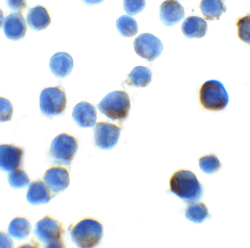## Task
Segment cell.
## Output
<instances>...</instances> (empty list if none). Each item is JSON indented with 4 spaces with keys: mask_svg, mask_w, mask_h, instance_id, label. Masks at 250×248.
<instances>
[{
    "mask_svg": "<svg viewBox=\"0 0 250 248\" xmlns=\"http://www.w3.org/2000/svg\"><path fill=\"white\" fill-rule=\"evenodd\" d=\"M170 191L186 202L198 201L203 194V188L191 171L180 170L171 176Z\"/></svg>",
    "mask_w": 250,
    "mask_h": 248,
    "instance_id": "cell-1",
    "label": "cell"
},
{
    "mask_svg": "<svg viewBox=\"0 0 250 248\" xmlns=\"http://www.w3.org/2000/svg\"><path fill=\"white\" fill-rule=\"evenodd\" d=\"M103 234L102 224L97 220L84 218L78 222L70 233L72 242L79 248H89L97 246Z\"/></svg>",
    "mask_w": 250,
    "mask_h": 248,
    "instance_id": "cell-2",
    "label": "cell"
},
{
    "mask_svg": "<svg viewBox=\"0 0 250 248\" xmlns=\"http://www.w3.org/2000/svg\"><path fill=\"white\" fill-rule=\"evenodd\" d=\"M98 108L108 118L122 122L128 116L130 109L129 95L124 91L110 92L99 102Z\"/></svg>",
    "mask_w": 250,
    "mask_h": 248,
    "instance_id": "cell-3",
    "label": "cell"
},
{
    "mask_svg": "<svg viewBox=\"0 0 250 248\" xmlns=\"http://www.w3.org/2000/svg\"><path fill=\"white\" fill-rule=\"evenodd\" d=\"M199 99L204 109L213 111L225 109L229 100L224 85L216 80H209L203 83L199 90Z\"/></svg>",
    "mask_w": 250,
    "mask_h": 248,
    "instance_id": "cell-4",
    "label": "cell"
},
{
    "mask_svg": "<svg viewBox=\"0 0 250 248\" xmlns=\"http://www.w3.org/2000/svg\"><path fill=\"white\" fill-rule=\"evenodd\" d=\"M78 147V142L74 136L65 133L60 134L52 141L49 156L54 164L69 167Z\"/></svg>",
    "mask_w": 250,
    "mask_h": 248,
    "instance_id": "cell-5",
    "label": "cell"
},
{
    "mask_svg": "<svg viewBox=\"0 0 250 248\" xmlns=\"http://www.w3.org/2000/svg\"><path fill=\"white\" fill-rule=\"evenodd\" d=\"M64 229L61 223L49 216L38 221L34 233L39 240L46 248H62V235Z\"/></svg>",
    "mask_w": 250,
    "mask_h": 248,
    "instance_id": "cell-6",
    "label": "cell"
},
{
    "mask_svg": "<svg viewBox=\"0 0 250 248\" xmlns=\"http://www.w3.org/2000/svg\"><path fill=\"white\" fill-rule=\"evenodd\" d=\"M66 103L65 91L61 86L46 88L41 93L40 109L46 116L62 114L65 111Z\"/></svg>",
    "mask_w": 250,
    "mask_h": 248,
    "instance_id": "cell-7",
    "label": "cell"
},
{
    "mask_svg": "<svg viewBox=\"0 0 250 248\" xmlns=\"http://www.w3.org/2000/svg\"><path fill=\"white\" fill-rule=\"evenodd\" d=\"M133 45L136 54L148 61L157 58L163 50L161 40L149 33L140 34L135 38Z\"/></svg>",
    "mask_w": 250,
    "mask_h": 248,
    "instance_id": "cell-8",
    "label": "cell"
},
{
    "mask_svg": "<svg viewBox=\"0 0 250 248\" xmlns=\"http://www.w3.org/2000/svg\"><path fill=\"white\" fill-rule=\"evenodd\" d=\"M121 128L116 124L105 121L98 122L94 128V141L98 148L110 150L117 144Z\"/></svg>",
    "mask_w": 250,
    "mask_h": 248,
    "instance_id": "cell-9",
    "label": "cell"
},
{
    "mask_svg": "<svg viewBox=\"0 0 250 248\" xmlns=\"http://www.w3.org/2000/svg\"><path fill=\"white\" fill-rule=\"evenodd\" d=\"M43 179L52 193L57 194L65 190L70 182L69 172L62 167H53L47 170Z\"/></svg>",
    "mask_w": 250,
    "mask_h": 248,
    "instance_id": "cell-10",
    "label": "cell"
},
{
    "mask_svg": "<svg viewBox=\"0 0 250 248\" xmlns=\"http://www.w3.org/2000/svg\"><path fill=\"white\" fill-rule=\"evenodd\" d=\"M27 27L25 19L20 12L10 13L5 19L3 30L6 37L18 40L24 37Z\"/></svg>",
    "mask_w": 250,
    "mask_h": 248,
    "instance_id": "cell-11",
    "label": "cell"
},
{
    "mask_svg": "<svg viewBox=\"0 0 250 248\" xmlns=\"http://www.w3.org/2000/svg\"><path fill=\"white\" fill-rule=\"evenodd\" d=\"M23 150L22 148L12 144H2L0 146V169L10 172L17 169L22 163Z\"/></svg>",
    "mask_w": 250,
    "mask_h": 248,
    "instance_id": "cell-12",
    "label": "cell"
},
{
    "mask_svg": "<svg viewBox=\"0 0 250 248\" xmlns=\"http://www.w3.org/2000/svg\"><path fill=\"white\" fill-rule=\"evenodd\" d=\"M160 19L166 26H171L179 23L185 17L184 7L174 0H166L160 6Z\"/></svg>",
    "mask_w": 250,
    "mask_h": 248,
    "instance_id": "cell-13",
    "label": "cell"
},
{
    "mask_svg": "<svg viewBox=\"0 0 250 248\" xmlns=\"http://www.w3.org/2000/svg\"><path fill=\"white\" fill-rule=\"evenodd\" d=\"M72 116L74 121L81 128H90L96 123L97 112L91 103L82 101L74 106Z\"/></svg>",
    "mask_w": 250,
    "mask_h": 248,
    "instance_id": "cell-14",
    "label": "cell"
},
{
    "mask_svg": "<svg viewBox=\"0 0 250 248\" xmlns=\"http://www.w3.org/2000/svg\"><path fill=\"white\" fill-rule=\"evenodd\" d=\"M73 67V60L68 53L59 52L50 58L49 68L52 74L57 77L62 78L69 75Z\"/></svg>",
    "mask_w": 250,
    "mask_h": 248,
    "instance_id": "cell-15",
    "label": "cell"
},
{
    "mask_svg": "<svg viewBox=\"0 0 250 248\" xmlns=\"http://www.w3.org/2000/svg\"><path fill=\"white\" fill-rule=\"evenodd\" d=\"M28 26L37 31L44 30L51 22V18L46 9L40 5L31 8L26 16Z\"/></svg>",
    "mask_w": 250,
    "mask_h": 248,
    "instance_id": "cell-16",
    "label": "cell"
},
{
    "mask_svg": "<svg viewBox=\"0 0 250 248\" xmlns=\"http://www.w3.org/2000/svg\"><path fill=\"white\" fill-rule=\"evenodd\" d=\"M52 194H53L44 182L37 180L30 184L26 199L32 205L45 204L50 201Z\"/></svg>",
    "mask_w": 250,
    "mask_h": 248,
    "instance_id": "cell-17",
    "label": "cell"
},
{
    "mask_svg": "<svg viewBox=\"0 0 250 248\" xmlns=\"http://www.w3.org/2000/svg\"><path fill=\"white\" fill-rule=\"evenodd\" d=\"M207 22L197 16H190L186 19L181 26V31L188 38L203 37L207 31Z\"/></svg>",
    "mask_w": 250,
    "mask_h": 248,
    "instance_id": "cell-18",
    "label": "cell"
},
{
    "mask_svg": "<svg viewBox=\"0 0 250 248\" xmlns=\"http://www.w3.org/2000/svg\"><path fill=\"white\" fill-rule=\"evenodd\" d=\"M151 77L152 73L148 68L138 66L135 67L128 75L125 82L129 86L144 87L149 84Z\"/></svg>",
    "mask_w": 250,
    "mask_h": 248,
    "instance_id": "cell-19",
    "label": "cell"
},
{
    "mask_svg": "<svg viewBox=\"0 0 250 248\" xmlns=\"http://www.w3.org/2000/svg\"><path fill=\"white\" fill-rule=\"evenodd\" d=\"M199 7L204 18L208 20L219 19L226 10L221 0H202Z\"/></svg>",
    "mask_w": 250,
    "mask_h": 248,
    "instance_id": "cell-20",
    "label": "cell"
},
{
    "mask_svg": "<svg viewBox=\"0 0 250 248\" xmlns=\"http://www.w3.org/2000/svg\"><path fill=\"white\" fill-rule=\"evenodd\" d=\"M31 229V225L28 220L24 217H17L10 223L7 231L13 238L21 240L28 236Z\"/></svg>",
    "mask_w": 250,
    "mask_h": 248,
    "instance_id": "cell-21",
    "label": "cell"
},
{
    "mask_svg": "<svg viewBox=\"0 0 250 248\" xmlns=\"http://www.w3.org/2000/svg\"><path fill=\"white\" fill-rule=\"evenodd\" d=\"M116 27L120 34L125 37H132L138 32V24L131 16L123 15L116 21Z\"/></svg>",
    "mask_w": 250,
    "mask_h": 248,
    "instance_id": "cell-22",
    "label": "cell"
},
{
    "mask_svg": "<svg viewBox=\"0 0 250 248\" xmlns=\"http://www.w3.org/2000/svg\"><path fill=\"white\" fill-rule=\"evenodd\" d=\"M186 217L189 220L201 223L209 217L208 209L203 203L191 204L186 210Z\"/></svg>",
    "mask_w": 250,
    "mask_h": 248,
    "instance_id": "cell-23",
    "label": "cell"
},
{
    "mask_svg": "<svg viewBox=\"0 0 250 248\" xmlns=\"http://www.w3.org/2000/svg\"><path fill=\"white\" fill-rule=\"evenodd\" d=\"M8 181L10 186L15 189L26 187L30 183V179L25 172L18 168L8 173Z\"/></svg>",
    "mask_w": 250,
    "mask_h": 248,
    "instance_id": "cell-24",
    "label": "cell"
},
{
    "mask_svg": "<svg viewBox=\"0 0 250 248\" xmlns=\"http://www.w3.org/2000/svg\"><path fill=\"white\" fill-rule=\"evenodd\" d=\"M199 163L202 171L209 174L216 172L221 166L219 159L213 154H208L201 157Z\"/></svg>",
    "mask_w": 250,
    "mask_h": 248,
    "instance_id": "cell-25",
    "label": "cell"
},
{
    "mask_svg": "<svg viewBox=\"0 0 250 248\" xmlns=\"http://www.w3.org/2000/svg\"><path fill=\"white\" fill-rule=\"evenodd\" d=\"M236 26L239 38L250 45V15L239 19L236 23Z\"/></svg>",
    "mask_w": 250,
    "mask_h": 248,
    "instance_id": "cell-26",
    "label": "cell"
},
{
    "mask_svg": "<svg viewBox=\"0 0 250 248\" xmlns=\"http://www.w3.org/2000/svg\"><path fill=\"white\" fill-rule=\"evenodd\" d=\"M123 6L125 12L130 15H135L145 7V0H124Z\"/></svg>",
    "mask_w": 250,
    "mask_h": 248,
    "instance_id": "cell-27",
    "label": "cell"
},
{
    "mask_svg": "<svg viewBox=\"0 0 250 248\" xmlns=\"http://www.w3.org/2000/svg\"><path fill=\"white\" fill-rule=\"evenodd\" d=\"M13 114V107L10 102L0 97V121L10 120Z\"/></svg>",
    "mask_w": 250,
    "mask_h": 248,
    "instance_id": "cell-28",
    "label": "cell"
},
{
    "mask_svg": "<svg viewBox=\"0 0 250 248\" xmlns=\"http://www.w3.org/2000/svg\"><path fill=\"white\" fill-rule=\"evenodd\" d=\"M8 8L14 11L20 12L27 7L26 0H5Z\"/></svg>",
    "mask_w": 250,
    "mask_h": 248,
    "instance_id": "cell-29",
    "label": "cell"
},
{
    "mask_svg": "<svg viewBox=\"0 0 250 248\" xmlns=\"http://www.w3.org/2000/svg\"><path fill=\"white\" fill-rule=\"evenodd\" d=\"M86 5L92 6L101 3L104 0H82Z\"/></svg>",
    "mask_w": 250,
    "mask_h": 248,
    "instance_id": "cell-30",
    "label": "cell"
},
{
    "mask_svg": "<svg viewBox=\"0 0 250 248\" xmlns=\"http://www.w3.org/2000/svg\"></svg>",
    "mask_w": 250,
    "mask_h": 248,
    "instance_id": "cell-31",
    "label": "cell"
}]
</instances>
